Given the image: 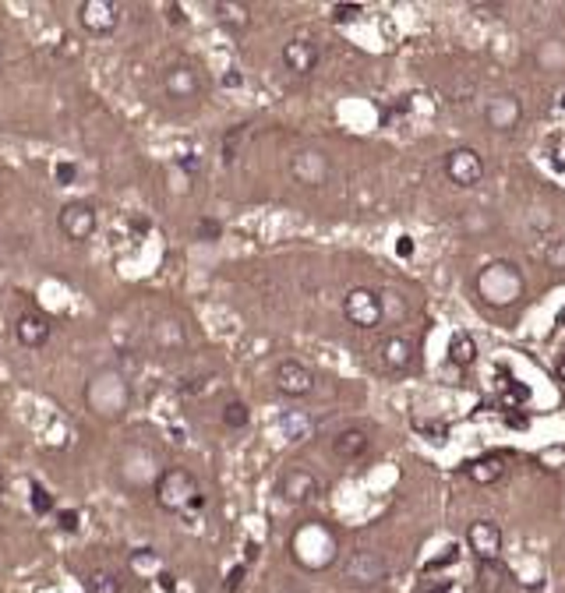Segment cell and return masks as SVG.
<instances>
[{"instance_id":"cell-24","label":"cell","mask_w":565,"mask_h":593,"mask_svg":"<svg viewBox=\"0 0 565 593\" xmlns=\"http://www.w3.org/2000/svg\"><path fill=\"white\" fill-rule=\"evenodd\" d=\"M223 424H227L230 431H244V427L251 424V407H247L244 399L227 403V407H223Z\"/></svg>"},{"instance_id":"cell-15","label":"cell","mask_w":565,"mask_h":593,"mask_svg":"<svg viewBox=\"0 0 565 593\" xmlns=\"http://www.w3.org/2000/svg\"><path fill=\"white\" fill-rule=\"evenodd\" d=\"M50 318L46 315H35V311H25L18 322H15V339H18V347H25V350H43L46 343H50Z\"/></svg>"},{"instance_id":"cell-32","label":"cell","mask_w":565,"mask_h":593,"mask_svg":"<svg viewBox=\"0 0 565 593\" xmlns=\"http://www.w3.org/2000/svg\"><path fill=\"white\" fill-rule=\"evenodd\" d=\"M219 85H223V89H240V85H244V75H240V71H234V67H230V71H227V75H223V78H219Z\"/></svg>"},{"instance_id":"cell-26","label":"cell","mask_w":565,"mask_h":593,"mask_svg":"<svg viewBox=\"0 0 565 593\" xmlns=\"http://www.w3.org/2000/svg\"><path fill=\"white\" fill-rule=\"evenodd\" d=\"M244 135H247V124H237L234 131H227V138H223V163L227 166L237 159V138L244 142Z\"/></svg>"},{"instance_id":"cell-8","label":"cell","mask_w":565,"mask_h":593,"mask_svg":"<svg viewBox=\"0 0 565 593\" xmlns=\"http://www.w3.org/2000/svg\"><path fill=\"white\" fill-rule=\"evenodd\" d=\"M477 290H480L484 300H491V304H506V300H516V294L523 290V283H520V276H516L512 266L495 262V266L484 268V276L477 279Z\"/></svg>"},{"instance_id":"cell-22","label":"cell","mask_w":565,"mask_h":593,"mask_svg":"<svg viewBox=\"0 0 565 593\" xmlns=\"http://www.w3.org/2000/svg\"><path fill=\"white\" fill-rule=\"evenodd\" d=\"M449 360H452L456 367H470L477 360V343L467 332H456V336H452V343H449Z\"/></svg>"},{"instance_id":"cell-12","label":"cell","mask_w":565,"mask_h":593,"mask_svg":"<svg viewBox=\"0 0 565 593\" xmlns=\"http://www.w3.org/2000/svg\"><path fill=\"white\" fill-rule=\"evenodd\" d=\"M202 75L191 67V64H170L166 71H163V92L170 95V99H177V103H184V99H198L202 95Z\"/></svg>"},{"instance_id":"cell-17","label":"cell","mask_w":565,"mask_h":593,"mask_svg":"<svg viewBox=\"0 0 565 593\" xmlns=\"http://www.w3.org/2000/svg\"><path fill=\"white\" fill-rule=\"evenodd\" d=\"M506 467L509 459L502 452H488V456H477L470 463H463V474L470 477L474 484H495V480L506 477Z\"/></svg>"},{"instance_id":"cell-34","label":"cell","mask_w":565,"mask_h":593,"mask_svg":"<svg viewBox=\"0 0 565 593\" xmlns=\"http://www.w3.org/2000/svg\"><path fill=\"white\" fill-rule=\"evenodd\" d=\"M414 251V244H410V237H403V244H399V255H410Z\"/></svg>"},{"instance_id":"cell-14","label":"cell","mask_w":565,"mask_h":593,"mask_svg":"<svg viewBox=\"0 0 565 593\" xmlns=\"http://www.w3.org/2000/svg\"><path fill=\"white\" fill-rule=\"evenodd\" d=\"M279 60H283V67L294 71V75H311V71L318 67V60H322V50H318V43H311V39H290V43H283Z\"/></svg>"},{"instance_id":"cell-4","label":"cell","mask_w":565,"mask_h":593,"mask_svg":"<svg viewBox=\"0 0 565 593\" xmlns=\"http://www.w3.org/2000/svg\"><path fill=\"white\" fill-rule=\"evenodd\" d=\"M343 318L354 328H378L386 318V304L378 290L371 286H354L350 294L343 296Z\"/></svg>"},{"instance_id":"cell-25","label":"cell","mask_w":565,"mask_h":593,"mask_svg":"<svg viewBox=\"0 0 565 593\" xmlns=\"http://www.w3.org/2000/svg\"><path fill=\"white\" fill-rule=\"evenodd\" d=\"M32 512H35V516H54V512H57L54 495H50L43 484H32Z\"/></svg>"},{"instance_id":"cell-6","label":"cell","mask_w":565,"mask_h":593,"mask_svg":"<svg viewBox=\"0 0 565 593\" xmlns=\"http://www.w3.org/2000/svg\"><path fill=\"white\" fill-rule=\"evenodd\" d=\"M272 386H276L279 396H287V399H304V396L315 392V371H311L304 360L287 357V360L276 364V371H272Z\"/></svg>"},{"instance_id":"cell-11","label":"cell","mask_w":565,"mask_h":593,"mask_svg":"<svg viewBox=\"0 0 565 593\" xmlns=\"http://www.w3.org/2000/svg\"><path fill=\"white\" fill-rule=\"evenodd\" d=\"M467 544L477 555V562H499V555H502V527L495 519H477L467 530Z\"/></svg>"},{"instance_id":"cell-35","label":"cell","mask_w":565,"mask_h":593,"mask_svg":"<svg viewBox=\"0 0 565 593\" xmlns=\"http://www.w3.org/2000/svg\"><path fill=\"white\" fill-rule=\"evenodd\" d=\"M559 375H562V378H565V357H562V360H559Z\"/></svg>"},{"instance_id":"cell-23","label":"cell","mask_w":565,"mask_h":593,"mask_svg":"<svg viewBox=\"0 0 565 593\" xmlns=\"http://www.w3.org/2000/svg\"><path fill=\"white\" fill-rule=\"evenodd\" d=\"M502 576H506V568L499 562H477V590L499 593L502 590Z\"/></svg>"},{"instance_id":"cell-2","label":"cell","mask_w":565,"mask_h":593,"mask_svg":"<svg viewBox=\"0 0 565 593\" xmlns=\"http://www.w3.org/2000/svg\"><path fill=\"white\" fill-rule=\"evenodd\" d=\"M336 551H339L336 534L326 530L322 523H308V527H300L298 534L290 537V555L308 572H318V568L332 565L336 562Z\"/></svg>"},{"instance_id":"cell-7","label":"cell","mask_w":565,"mask_h":593,"mask_svg":"<svg viewBox=\"0 0 565 593\" xmlns=\"http://www.w3.org/2000/svg\"><path fill=\"white\" fill-rule=\"evenodd\" d=\"M446 177L456 184V187H477L484 180V156L470 146H459V148H449L446 152Z\"/></svg>"},{"instance_id":"cell-31","label":"cell","mask_w":565,"mask_h":593,"mask_svg":"<svg viewBox=\"0 0 565 593\" xmlns=\"http://www.w3.org/2000/svg\"><path fill=\"white\" fill-rule=\"evenodd\" d=\"M244 576H247V568H244V565H234V568H230V576H227V583H223V590L237 593L240 587H244Z\"/></svg>"},{"instance_id":"cell-18","label":"cell","mask_w":565,"mask_h":593,"mask_svg":"<svg viewBox=\"0 0 565 593\" xmlns=\"http://www.w3.org/2000/svg\"><path fill=\"white\" fill-rule=\"evenodd\" d=\"M212 18H216V25L227 32H244L251 25V7L247 4H237V0H216L212 4Z\"/></svg>"},{"instance_id":"cell-27","label":"cell","mask_w":565,"mask_h":593,"mask_svg":"<svg viewBox=\"0 0 565 593\" xmlns=\"http://www.w3.org/2000/svg\"><path fill=\"white\" fill-rule=\"evenodd\" d=\"M544 262H548L551 268H565V237L548 240V247H544Z\"/></svg>"},{"instance_id":"cell-30","label":"cell","mask_w":565,"mask_h":593,"mask_svg":"<svg viewBox=\"0 0 565 593\" xmlns=\"http://www.w3.org/2000/svg\"><path fill=\"white\" fill-rule=\"evenodd\" d=\"M57 516V530L60 534H78V527H82V516L71 508V512H54Z\"/></svg>"},{"instance_id":"cell-29","label":"cell","mask_w":565,"mask_h":593,"mask_svg":"<svg viewBox=\"0 0 565 593\" xmlns=\"http://www.w3.org/2000/svg\"><path fill=\"white\" fill-rule=\"evenodd\" d=\"M198 240H208V244H216V240L223 237V223L219 219H198Z\"/></svg>"},{"instance_id":"cell-21","label":"cell","mask_w":565,"mask_h":593,"mask_svg":"<svg viewBox=\"0 0 565 593\" xmlns=\"http://www.w3.org/2000/svg\"><path fill=\"white\" fill-rule=\"evenodd\" d=\"M86 593H124V579L114 568H92L86 572Z\"/></svg>"},{"instance_id":"cell-10","label":"cell","mask_w":565,"mask_h":593,"mask_svg":"<svg viewBox=\"0 0 565 593\" xmlns=\"http://www.w3.org/2000/svg\"><path fill=\"white\" fill-rule=\"evenodd\" d=\"M78 22L89 35L106 39V35H114L120 29V4H114V0H82L78 4Z\"/></svg>"},{"instance_id":"cell-28","label":"cell","mask_w":565,"mask_h":593,"mask_svg":"<svg viewBox=\"0 0 565 593\" xmlns=\"http://www.w3.org/2000/svg\"><path fill=\"white\" fill-rule=\"evenodd\" d=\"M360 11H364L360 4H336V7H332V22H336V25H350V22H358Z\"/></svg>"},{"instance_id":"cell-16","label":"cell","mask_w":565,"mask_h":593,"mask_svg":"<svg viewBox=\"0 0 565 593\" xmlns=\"http://www.w3.org/2000/svg\"><path fill=\"white\" fill-rule=\"evenodd\" d=\"M290 174H294V180L308 184V187H318L328 177V159L322 152H300L290 163Z\"/></svg>"},{"instance_id":"cell-9","label":"cell","mask_w":565,"mask_h":593,"mask_svg":"<svg viewBox=\"0 0 565 593\" xmlns=\"http://www.w3.org/2000/svg\"><path fill=\"white\" fill-rule=\"evenodd\" d=\"M276 495L287 505L315 502L322 495V480L311 470H304V467H290L287 474H279V480H276Z\"/></svg>"},{"instance_id":"cell-5","label":"cell","mask_w":565,"mask_h":593,"mask_svg":"<svg viewBox=\"0 0 565 593\" xmlns=\"http://www.w3.org/2000/svg\"><path fill=\"white\" fill-rule=\"evenodd\" d=\"M57 226H60V234L71 240V244H89V240L96 237V230H99L96 206L86 202V198H75V202L60 206Z\"/></svg>"},{"instance_id":"cell-19","label":"cell","mask_w":565,"mask_h":593,"mask_svg":"<svg viewBox=\"0 0 565 593\" xmlns=\"http://www.w3.org/2000/svg\"><path fill=\"white\" fill-rule=\"evenodd\" d=\"M378 360H382V367H386L388 375L407 371L410 360H414V347H410V339H403V336H388L386 343L378 347Z\"/></svg>"},{"instance_id":"cell-13","label":"cell","mask_w":565,"mask_h":593,"mask_svg":"<svg viewBox=\"0 0 565 593\" xmlns=\"http://www.w3.org/2000/svg\"><path fill=\"white\" fill-rule=\"evenodd\" d=\"M484 120L491 131H516L520 120H523V103L512 95V92H502V95H491L488 106H484Z\"/></svg>"},{"instance_id":"cell-33","label":"cell","mask_w":565,"mask_h":593,"mask_svg":"<svg viewBox=\"0 0 565 593\" xmlns=\"http://www.w3.org/2000/svg\"><path fill=\"white\" fill-rule=\"evenodd\" d=\"M177 166H180V170H187V174H198V166H202V163H198V156H195V152H187V156H180V159H177Z\"/></svg>"},{"instance_id":"cell-20","label":"cell","mask_w":565,"mask_h":593,"mask_svg":"<svg viewBox=\"0 0 565 593\" xmlns=\"http://www.w3.org/2000/svg\"><path fill=\"white\" fill-rule=\"evenodd\" d=\"M368 431H360V427H347V431H339L336 438H332V452L339 456V459H360L364 452H368Z\"/></svg>"},{"instance_id":"cell-3","label":"cell","mask_w":565,"mask_h":593,"mask_svg":"<svg viewBox=\"0 0 565 593\" xmlns=\"http://www.w3.org/2000/svg\"><path fill=\"white\" fill-rule=\"evenodd\" d=\"M343 579L350 583V587H358V590H371V587H378V583H386L388 579V562L386 555H378V551H371V548H358V551H350L343 562Z\"/></svg>"},{"instance_id":"cell-1","label":"cell","mask_w":565,"mask_h":593,"mask_svg":"<svg viewBox=\"0 0 565 593\" xmlns=\"http://www.w3.org/2000/svg\"><path fill=\"white\" fill-rule=\"evenodd\" d=\"M156 502L170 516H187V512L206 505V491L187 467H166L156 477Z\"/></svg>"},{"instance_id":"cell-36","label":"cell","mask_w":565,"mask_h":593,"mask_svg":"<svg viewBox=\"0 0 565 593\" xmlns=\"http://www.w3.org/2000/svg\"><path fill=\"white\" fill-rule=\"evenodd\" d=\"M562 106H565V95H562Z\"/></svg>"}]
</instances>
